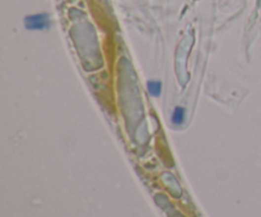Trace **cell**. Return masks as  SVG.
Instances as JSON below:
<instances>
[{"label":"cell","mask_w":261,"mask_h":217,"mask_svg":"<svg viewBox=\"0 0 261 217\" xmlns=\"http://www.w3.org/2000/svg\"><path fill=\"white\" fill-rule=\"evenodd\" d=\"M26 28L27 30H34V31H41L49 28V17L47 14H36V15H30L27 17L25 21Z\"/></svg>","instance_id":"6da1fadb"},{"label":"cell","mask_w":261,"mask_h":217,"mask_svg":"<svg viewBox=\"0 0 261 217\" xmlns=\"http://www.w3.org/2000/svg\"><path fill=\"white\" fill-rule=\"evenodd\" d=\"M171 121H172L173 124H177V126L183 124L184 122H185V109H184L183 107H176L175 111H173Z\"/></svg>","instance_id":"7a4b0ae2"},{"label":"cell","mask_w":261,"mask_h":217,"mask_svg":"<svg viewBox=\"0 0 261 217\" xmlns=\"http://www.w3.org/2000/svg\"><path fill=\"white\" fill-rule=\"evenodd\" d=\"M148 92L150 95L159 96V94L162 92L161 82H158V80H150V82H148Z\"/></svg>","instance_id":"3957f363"}]
</instances>
